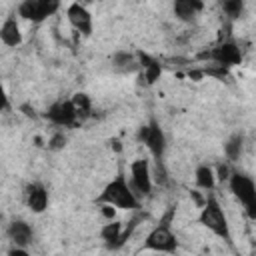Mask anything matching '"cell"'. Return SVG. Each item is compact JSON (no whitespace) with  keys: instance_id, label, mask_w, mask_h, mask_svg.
<instances>
[{"instance_id":"obj_1","label":"cell","mask_w":256,"mask_h":256,"mask_svg":"<svg viewBox=\"0 0 256 256\" xmlns=\"http://www.w3.org/2000/svg\"><path fill=\"white\" fill-rule=\"evenodd\" d=\"M98 204H108L114 208H122V210H136L140 206L134 188L126 182V178L122 174H118L114 180H110L104 190L100 192V196L96 198Z\"/></svg>"},{"instance_id":"obj_2","label":"cell","mask_w":256,"mask_h":256,"mask_svg":"<svg viewBox=\"0 0 256 256\" xmlns=\"http://www.w3.org/2000/svg\"><path fill=\"white\" fill-rule=\"evenodd\" d=\"M198 222L208 228L210 232H214L216 236H220L224 242H228L232 246V234H230V226H228V218L220 206V202L216 200L214 194H210L200 210V216H198Z\"/></svg>"},{"instance_id":"obj_3","label":"cell","mask_w":256,"mask_h":256,"mask_svg":"<svg viewBox=\"0 0 256 256\" xmlns=\"http://www.w3.org/2000/svg\"><path fill=\"white\" fill-rule=\"evenodd\" d=\"M228 184H230V192L244 206L248 218L256 220V184H254V180L242 172H232Z\"/></svg>"},{"instance_id":"obj_4","label":"cell","mask_w":256,"mask_h":256,"mask_svg":"<svg viewBox=\"0 0 256 256\" xmlns=\"http://www.w3.org/2000/svg\"><path fill=\"white\" fill-rule=\"evenodd\" d=\"M138 140L142 144H146V148L150 150V154L154 156L156 162H162L164 150H166V136H164V132H162V128L156 120H150V124L140 126Z\"/></svg>"},{"instance_id":"obj_5","label":"cell","mask_w":256,"mask_h":256,"mask_svg":"<svg viewBox=\"0 0 256 256\" xmlns=\"http://www.w3.org/2000/svg\"><path fill=\"white\" fill-rule=\"evenodd\" d=\"M144 250H154V252H166V254H172L176 252L178 248V240L176 236L172 234L170 226L168 224H158L144 240Z\"/></svg>"},{"instance_id":"obj_6","label":"cell","mask_w":256,"mask_h":256,"mask_svg":"<svg viewBox=\"0 0 256 256\" xmlns=\"http://www.w3.org/2000/svg\"><path fill=\"white\" fill-rule=\"evenodd\" d=\"M58 8L60 4L54 0H24L18 4V14L20 18L38 24V22H44L48 16H52Z\"/></svg>"},{"instance_id":"obj_7","label":"cell","mask_w":256,"mask_h":256,"mask_svg":"<svg viewBox=\"0 0 256 256\" xmlns=\"http://www.w3.org/2000/svg\"><path fill=\"white\" fill-rule=\"evenodd\" d=\"M200 58H208L218 66L230 68V66H238L242 62V52L234 42H222L216 48H212L208 52H202Z\"/></svg>"},{"instance_id":"obj_8","label":"cell","mask_w":256,"mask_h":256,"mask_svg":"<svg viewBox=\"0 0 256 256\" xmlns=\"http://www.w3.org/2000/svg\"><path fill=\"white\" fill-rule=\"evenodd\" d=\"M130 178H132V188L142 194L150 196L152 192V168L146 158H136L130 164Z\"/></svg>"},{"instance_id":"obj_9","label":"cell","mask_w":256,"mask_h":256,"mask_svg":"<svg viewBox=\"0 0 256 256\" xmlns=\"http://www.w3.org/2000/svg\"><path fill=\"white\" fill-rule=\"evenodd\" d=\"M66 16H68V22L72 24V28L84 36H90L92 34V16L88 12V8L80 2H72L68 8H66Z\"/></svg>"},{"instance_id":"obj_10","label":"cell","mask_w":256,"mask_h":256,"mask_svg":"<svg viewBox=\"0 0 256 256\" xmlns=\"http://www.w3.org/2000/svg\"><path fill=\"white\" fill-rule=\"evenodd\" d=\"M46 118L50 122H54L56 126H72L78 118V112H76L72 100H60V102H54L48 108Z\"/></svg>"},{"instance_id":"obj_11","label":"cell","mask_w":256,"mask_h":256,"mask_svg":"<svg viewBox=\"0 0 256 256\" xmlns=\"http://www.w3.org/2000/svg\"><path fill=\"white\" fill-rule=\"evenodd\" d=\"M26 204L34 214H42L48 208V192L40 182L26 186Z\"/></svg>"},{"instance_id":"obj_12","label":"cell","mask_w":256,"mask_h":256,"mask_svg":"<svg viewBox=\"0 0 256 256\" xmlns=\"http://www.w3.org/2000/svg\"><path fill=\"white\" fill-rule=\"evenodd\" d=\"M8 236L14 242V246L18 248H26L32 242V226L24 220H14L8 226Z\"/></svg>"},{"instance_id":"obj_13","label":"cell","mask_w":256,"mask_h":256,"mask_svg":"<svg viewBox=\"0 0 256 256\" xmlns=\"http://www.w3.org/2000/svg\"><path fill=\"white\" fill-rule=\"evenodd\" d=\"M0 40L2 44L14 48V46H20L22 44V32H20V24L16 18H6L0 26Z\"/></svg>"},{"instance_id":"obj_14","label":"cell","mask_w":256,"mask_h":256,"mask_svg":"<svg viewBox=\"0 0 256 256\" xmlns=\"http://www.w3.org/2000/svg\"><path fill=\"white\" fill-rule=\"evenodd\" d=\"M138 60H140V68H142V78L146 80V84H154L162 74V64L144 52H138Z\"/></svg>"},{"instance_id":"obj_15","label":"cell","mask_w":256,"mask_h":256,"mask_svg":"<svg viewBox=\"0 0 256 256\" xmlns=\"http://www.w3.org/2000/svg\"><path fill=\"white\" fill-rule=\"evenodd\" d=\"M202 8L200 2H194V0H176L172 10H174V16L182 22H192L196 18V12Z\"/></svg>"},{"instance_id":"obj_16","label":"cell","mask_w":256,"mask_h":256,"mask_svg":"<svg viewBox=\"0 0 256 256\" xmlns=\"http://www.w3.org/2000/svg\"><path fill=\"white\" fill-rule=\"evenodd\" d=\"M214 184H216V172L206 164L198 166L196 168V186L210 192V190H214Z\"/></svg>"},{"instance_id":"obj_17","label":"cell","mask_w":256,"mask_h":256,"mask_svg":"<svg viewBox=\"0 0 256 256\" xmlns=\"http://www.w3.org/2000/svg\"><path fill=\"white\" fill-rule=\"evenodd\" d=\"M102 238L106 240V244H108V248H114L116 250V244H118V240H120V236H122V222H108V224H104V228H102Z\"/></svg>"},{"instance_id":"obj_18","label":"cell","mask_w":256,"mask_h":256,"mask_svg":"<svg viewBox=\"0 0 256 256\" xmlns=\"http://www.w3.org/2000/svg\"><path fill=\"white\" fill-rule=\"evenodd\" d=\"M242 142H244L242 134H234V136H230L228 142L224 144V154H226V158H228L230 162H236V160L240 158V154H242Z\"/></svg>"},{"instance_id":"obj_19","label":"cell","mask_w":256,"mask_h":256,"mask_svg":"<svg viewBox=\"0 0 256 256\" xmlns=\"http://www.w3.org/2000/svg\"><path fill=\"white\" fill-rule=\"evenodd\" d=\"M112 64L116 66V68H120V70H124V72H130V70H136L140 64L134 60V56L130 54V52H116L114 56H112Z\"/></svg>"},{"instance_id":"obj_20","label":"cell","mask_w":256,"mask_h":256,"mask_svg":"<svg viewBox=\"0 0 256 256\" xmlns=\"http://www.w3.org/2000/svg\"><path fill=\"white\" fill-rule=\"evenodd\" d=\"M72 104H74V108H76V112H78V116H80V118L90 116L92 104H90L88 94H84V92H76V94L72 96Z\"/></svg>"},{"instance_id":"obj_21","label":"cell","mask_w":256,"mask_h":256,"mask_svg":"<svg viewBox=\"0 0 256 256\" xmlns=\"http://www.w3.org/2000/svg\"><path fill=\"white\" fill-rule=\"evenodd\" d=\"M222 10L226 12V16L228 18H240L242 16V12H244V4L240 2V0H228V2H224L222 4Z\"/></svg>"},{"instance_id":"obj_22","label":"cell","mask_w":256,"mask_h":256,"mask_svg":"<svg viewBox=\"0 0 256 256\" xmlns=\"http://www.w3.org/2000/svg\"><path fill=\"white\" fill-rule=\"evenodd\" d=\"M152 180H156L160 186H168L170 178H168V172L164 168V162H156L154 168H152Z\"/></svg>"},{"instance_id":"obj_23","label":"cell","mask_w":256,"mask_h":256,"mask_svg":"<svg viewBox=\"0 0 256 256\" xmlns=\"http://www.w3.org/2000/svg\"><path fill=\"white\" fill-rule=\"evenodd\" d=\"M202 72H204V76H212V78H218V80L228 78V68L218 66V64H214V62H212L210 66H204Z\"/></svg>"},{"instance_id":"obj_24","label":"cell","mask_w":256,"mask_h":256,"mask_svg":"<svg viewBox=\"0 0 256 256\" xmlns=\"http://www.w3.org/2000/svg\"><path fill=\"white\" fill-rule=\"evenodd\" d=\"M66 146V136L62 134V132H56L50 140H48V148L50 150H62Z\"/></svg>"},{"instance_id":"obj_25","label":"cell","mask_w":256,"mask_h":256,"mask_svg":"<svg viewBox=\"0 0 256 256\" xmlns=\"http://www.w3.org/2000/svg\"><path fill=\"white\" fill-rule=\"evenodd\" d=\"M216 174H218V178H220V180H230V176H232L226 164H220V166H218V170H216Z\"/></svg>"},{"instance_id":"obj_26","label":"cell","mask_w":256,"mask_h":256,"mask_svg":"<svg viewBox=\"0 0 256 256\" xmlns=\"http://www.w3.org/2000/svg\"><path fill=\"white\" fill-rule=\"evenodd\" d=\"M102 206V214L108 218V220H112L114 216H116V208L114 206H108V204H100Z\"/></svg>"},{"instance_id":"obj_27","label":"cell","mask_w":256,"mask_h":256,"mask_svg":"<svg viewBox=\"0 0 256 256\" xmlns=\"http://www.w3.org/2000/svg\"><path fill=\"white\" fill-rule=\"evenodd\" d=\"M8 256H30V254H28L26 248H18V246H14V248L8 252Z\"/></svg>"},{"instance_id":"obj_28","label":"cell","mask_w":256,"mask_h":256,"mask_svg":"<svg viewBox=\"0 0 256 256\" xmlns=\"http://www.w3.org/2000/svg\"><path fill=\"white\" fill-rule=\"evenodd\" d=\"M188 76H190L192 80H200V78H204V72H202V68H200V70H190Z\"/></svg>"},{"instance_id":"obj_29","label":"cell","mask_w":256,"mask_h":256,"mask_svg":"<svg viewBox=\"0 0 256 256\" xmlns=\"http://www.w3.org/2000/svg\"><path fill=\"white\" fill-rule=\"evenodd\" d=\"M20 110H24V114H26V116H34V110H30L28 106H22Z\"/></svg>"}]
</instances>
